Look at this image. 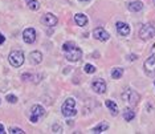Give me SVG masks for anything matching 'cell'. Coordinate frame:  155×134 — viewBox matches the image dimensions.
<instances>
[{
    "instance_id": "cell-5",
    "label": "cell",
    "mask_w": 155,
    "mask_h": 134,
    "mask_svg": "<svg viewBox=\"0 0 155 134\" xmlns=\"http://www.w3.org/2000/svg\"><path fill=\"white\" fill-rule=\"evenodd\" d=\"M155 36V24H144L139 29V37L142 40H150Z\"/></svg>"
},
{
    "instance_id": "cell-32",
    "label": "cell",
    "mask_w": 155,
    "mask_h": 134,
    "mask_svg": "<svg viewBox=\"0 0 155 134\" xmlns=\"http://www.w3.org/2000/svg\"><path fill=\"white\" fill-rule=\"evenodd\" d=\"M0 102H2V101H0Z\"/></svg>"
},
{
    "instance_id": "cell-16",
    "label": "cell",
    "mask_w": 155,
    "mask_h": 134,
    "mask_svg": "<svg viewBox=\"0 0 155 134\" xmlns=\"http://www.w3.org/2000/svg\"><path fill=\"white\" fill-rule=\"evenodd\" d=\"M105 105L107 106V109L110 110V113H111L113 116H117L118 114V106H117V104H115L113 100H106Z\"/></svg>"
},
{
    "instance_id": "cell-30",
    "label": "cell",
    "mask_w": 155,
    "mask_h": 134,
    "mask_svg": "<svg viewBox=\"0 0 155 134\" xmlns=\"http://www.w3.org/2000/svg\"><path fill=\"white\" fill-rule=\"evenodd\" d=\"M80 2H90V0H80Z\"/></svg>"
},
{
    "instance_id": "cell-13",
    "label": "cell",
    "mask_w": 155,
    "mask_h": 134,
    "mask_svg": "<svg viewBox=\"0 0 155 134\" xmlns=\"http://www.w3.org/2000/svg\"><path fill=\"white\" fill-rule=\"evenodd\" d=\"M127 8L131 12H139V11H142L143 9V3L138 2V0H137V2H130L127 4Z\"/></svg>"
},
{
    "instance_id": "cell-27",
    "label": "cell",
    "mask_w": 155,
    "mask_h": 134,
    "mask_svg": "<svg viewBox=\"0 0 155 134\" xmlns=\"http://www.w3.org/2000/svg\"><path fill=\"white\" fill-rule=\"evenodd\" d=\"M129 60H137V55H129Z\"/></svg>"
},
{
    "instance_id": "cell-22",
    "label": "cell",
    "mask_w": 155,
    "mask_h": 134,
    "mask_svg": "<svg viewBox=\"0 0 155 134\" xmlns=\"http://www.w3.org/2000/svg\"><path fill=\"white\" fill-rule=\"evenodd\" d=\"M8 133H11V134H24V130L23 129H20V128H9L8 130Z\"/></svg>"
},
{
    "instance_id": "cell-12",
    "label": "cell",
    "mask_w": 155,
    "mask_h": 134,
    "mask_svg": "<svg viewBox=\"0 0 155 134\" xmlns=\"http://www.w3.org/2000/svg\"><path fill=\"white\" fill-rule=\"evenodd\" d=\"M29 60H31V62H32V64H35V65L40 64V62L43 61V53H41V52H38V51L31 52Z\"/></svg>"
},
{
    "instance_id": "cell-20",
    "label": "cell",
    "mask_w": 155,
    "mask_h": 134,
    "mask_svg": "<svg viewBox=\"0 0 155 134\" xmlns=\"http://www.w3.org/2000/svg\"><path fill=\"white\" fill-rule=\"evenodd\" d=\"M123 75V69L122 68H114L111 70V77L114 80H118V79H121Z\"/></svg>"
},
{
    "instance_id": "cell-7",
    "label": "cell",
    "mask_w": 155,
    "mask_h": 134,
    "mask_svg": "<svg viewBox=\"0 0 155 134\" xmlns=\"http://www.w3.org/2000/svg\"><path fill=\"white\" fill-rule=\"evenodd\" d=\"M91 89L98 94H104L106 92V82L102 79H96L91 82Z\"/></svg>"
},
{
    "instance_id": "cell-2",
    "label": "cell",
    "mask_w": 155,
    "mask_h": 134,
    "mask_svg": "<svg viewBox=\"0 0 155 134\" xmlns=\"http://www.w3.org/2000/svg\"><path fill=\"white\" fill-rule=\"evenodd\" d=\"M61 112L65 117H73L77 114V109H76V101L74 98H66L65 102L61 106Z\"/></svg>"
},
{
    "instance_id": "cell-10",
    "label": "cell",
    "mask_w": 155,
    "mask_h": 134,
    "mask_svg": "<svg viewBox=\"0 0 155 134\" xmlns=\"http://www.w3.org/2000/svg\"><path fill=\"white\" fill-rule=\"evenodd\" d=\"M93 36H94V39H96V40H98V41H106V40H109L110 35H109L106 31L104 29V28L98 27V28H96V29L93 31Z\"/></svg>"
},
{
    "instance_id": "cell-21",
    "label": "cell",
    "mask_w": 155,
    "mask_h": 134,
    "mask_svg": "<svg viewBox=\"0 0 155 134\" xmlns=\"http://www.w3.org/2000/svg\"><path fill=\"white\" fill-rule=\"evenodd\" d=\"M84 70H85L86 73H89V75H91V73L96 72V66L91 65V64H86L85 66H84Z\"/></svg>"
},
{
    "instance_id": "cell-11",
    "label": "cell",
    "mask_w": 155,
    "mask_h": 134,
    "mask_svg": "<svg viewBox=\"0 0 155 134\" xmlns=\"http://www.w3.org/2000/svg\"><path fill=\"white\" fill-rule=\"evenodd\" d=\"M117 32L121 35V36H129L130 35V27L126 23L118 22L117 23Z\"/></svg>"
},
{
    "instance_id": "cell-29",
    "label": "cell",
    "mask_w": 155,
    "mask_h": 134,
    "mask_svg": "<svg viewBox=\"0 0 155 134\" xmlns=\"http://www.w3.org/2000/svg\"><path fill=\"white\" fill-rule=\"evenodd\" d=\"M153 53L155 55V45H154V48H153Z\"/></svg>"
},
{
    "instance_id": "cell-14",
    "label": "cell",
    "mask_w": 155,
    "mask_h": 134,
    "mask_svg": "<svg viewBox=\"0 0 155 134\" xmlns=\"http://www.w3.org/2000/svg\"><path fill=\"white\" fill-rule=\"evenodd\" d=\"M31 113H32V116H36V117H43L45 114V109L41 106V105H33L32 108H31Z\"/></svg>"
},
{
    "instance_id": "cell-17",
    "label": "cell",
    "mask_w": 155,
    "mask_h": 134,
    "mask_svg": "<svg viewBox=\"0 0 155 134\" xmlns=\"http://www.w3.org/2000/svg\"><path fill=\"white\" fill-rule=\"evenodd\" d=\"M107 129H109V123L107 122H101L100 125H97L96 128L91 129V133H104V132H106Z\"/></svg>"
},
{
    "instance_id": "cell-24",
    "label": "cell",
    "mask_w": 155,
    "mask_h": 134,
    "mask_svg": "<svg viewBox=\"0 0 155 134\" xmlns=\"http://www.w3.org/2000/svg\"><path fill=\"white\" fill-rule=\"evenodd\" d=\"M52 129H53V133H62V128L58 125V123H54Z\"/></svg>"
},
{
    "instance_id": "cell-25",
    "label": "cell",
    "mask_w": 155,
    "mask_h": 134,
    "mask_svg": "<svg viewBox=\"0 0 155 134\" xmlns=\"http://www.w3.org/2000/svg\"><path fill=\"white\" fill-rule=\"evenodd\" d=\"M31 121H32L33 123H36L38 121V117H36V116H31Z\"/></svg>"
},
{
    "instance_id": "cell-26",
    "label": "cell",
    "mask_w": 155,
    "mask_h": 134,
    "mask_svg": "<svg viewBox=\"0 0 155 134\" xmlns=\"http://www.w3.org/2000/svg\"><path fill=\"white\" fill-rule=\"evenodd\" d=\"M4 41H5V37L3 36L2 33H0V44H3V43H4Z\"/></svg>"
},
{
    "instance_id": "cell-19",
    "label": "cell",
    "mask_w": 155,
    "mask_h": 134,
    "mask_svg": "<svg viewBox=\"0 0 155 134\" xmlns=\"http://www.w3.org/2000/svg\"><path fill=\"white\" fill-rule=\"evenodd\" d=\"M27 5L31 11H37L40 8V3L38 0H27Z\"/></svg>"
},
{
    "instance_id": "cell-6",
    "label": "cell",
    "mask_w": 155,
    "mask_h": 134,
    "mask_svg": "<svg viewBox=\"0 0 155 134\" xmlns=\"http://www.w3.org/2000/svg\"><path fill=\"white\" fill-rule=\"evenodd\" d=\"M143 68H144V72H146L147 76H150V77L155 76V55L150 56V57L144 61Z\"/></svg>"
},
{
    "instance_id": "cell-8",
    "label": "cell",
    "mask_w": 155,
    "mask_h": 134,
    "mask_svg": "<svg viewBox=\"0 0 155 134\" xmlns=\"http://www.w3.org/2000/svg\"><path fill=\"white\" fill-rule=\"evenodd\" d=\"M23 40L25 41L27 44H32L36 41V31L33 28H27L23 32Z\"/></svg>"
},
{
    "instance_id": "cell-4",
    "label": "cell",
    "mask_w": 155,
    "mask_h": 134,
    "mask_svg": "<svg viewBox=\"0 0 155 134\" xmlns=\"http://www.w3.org/2000/svg\"><path fill=\"white\" fill-rule=\"evenodd\" d=\"M9 64L15 68H20L24 64V53L21 51H12L8 56Z\"/></svg>"
},
{
    "instance_id": "cell-15",
    "label": "cell",
    "mask_w": 155,
    "mask_h": 134,
    "mask_svg": "<svg viewBox=\"0 0 155 134\" xmlns=\"http://www.w3.org/2000/svg\"><path fill=\"white\" fill-rule=\"evenodd\" d=\"M74 22H76L77 25L85 27L87 24V17L84 15V13H77V15H74Z\"/></svg>"
},
{
    "instance_id": "cell-1",
    "label": "cell",
    "mask_w": 155,
    "mask_h": 134,
    "mask_svg": "<svg viewBox=\"0 0 155 134\" xmlns=\"http://www.w3.org/2000/svg\"><path fill=\"white\" fill-rule=\"evenodd\" d=\"M62 51L65 53L66 60H69L72 62L80 61L81 57H82V51L74 43H72V41H68V43H65L62 45Z\"/></svg>"
},
{
    "instance_id": "cell-9",
    "label": "cell",
    "mask_w": 155,
    "mask_h": 134,
    "mask_svg": "<svg viewBox=\"0 0 155 134\" xmlns=\"http://www.w3.org/2000/svg\"><path fill=\"white\" fill-rule=\"evenodd\" d=\"M41 23H43L44 25H48V27H54V25H57L58 19L53 15V13H45V15L41 17Z\"/></svg>"
},
{
    "instance_id": "cell-18",
    "label": "cell",
    "mask_w": 155,
    "mask_h": 134,
    "mask_svg": "<svg viewBox=\"0 0 155 134\" xmlns=\"http://www.w3.org/2000/svg\"><path fill=\"white\" fill-rule=\"evenodd\" d=\"M134 117H135V112H134L133 109L126 108L125 110H123V118H125L126 121H131Z\"/></svg>"
},
{
    "instance_id": "cell-23",
    "label": "cell",
    "mask_w": 155,
    "mask_h": 134,
    "mask_svg": "<svg viewBox=\"0 0 155 134\" xmlns=\"http://www.w3.org/2000/svg\"><path fill=\"white\" fill-rule=\"evenodd\" d=\"M5 100L8 101L9 104H16V102H17V97L13 96V94H8V96L5 97Z\"/></svg>"
},
{
    "instance_id": "cell-28",
    "label": "cell",
    "mask_w": 155,
    "mask_h": 134,
    "mask_svg": "<svg viewBox=\"0 0 155 134\" xmlns=\"http://www.w3.org/2000/svg\"><path fill=\"white\" fill-rule=\"evenodd\" d=\"M3 133H5L4 132V126H3V123H0V134H3Z\"/></svg>"
},
{
    "instance_id": "cell-31",
    "label": "cell",
    "mask_w": 155,
    "mask_h": 134,
    "mask_svg": "<svg viewBox=\"0 0 155 134\" xmlns=\"http://www.w3.org/2000/svg\"><path fill=\"white\" fill-rule=\"evenodd\" d=\"M154 4H155V0H154Z\"/></svg>"
},
{
    "instance_id": "cell-3",
    "label": "cell",
    "mask_w": 155,
    "mask_h": 134,
    "mask_svg": "<svg viewBox=\"0 0 155 134\" xmlns=\"http://www.w3.org/2000/svg\"><path fill=\"white\" fill-rule=\"evenodd\" d=\"M122 98L130 105H137L140 100V96L135 90L130 89V88H126V89L122 92Z\"/></svg>"
}]
</instances>
